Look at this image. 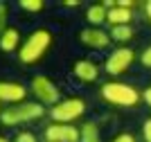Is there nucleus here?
Wrapping results in <instances>:
<instances>
[{"label": "nucleus", "mask_w": 151, "mask_h": 142, "mask_svg": "<svg viewBox=\"0 0 151 142\" xmlns=\"http://www.w3.org/2000/svg\"><path fill=\"white\" fill-rule=\"evenodd\" d=\"M99 97L104 104L115 106V108H138L142 104V93L133 84H126V81H120V79L101 84Z\"/></svg>", "instance_id": "obj_1"}, {"label": "nucleus", "mask_w": 151, "mask_h": 142, "mask_svg": "<svg viewBox=\"0 0 151 142\" xmlns=\"http://www.w3.org/2000/svg\"><path fill=\"white\" fill-rule=\"evenodd\" d=\"M52 41H54V36H52V32L47 30V27H38V30H34L29 36L23 41L20 50L16 52L18 61L23 63V66H27V68H29V66H36V63L43 61L45 54L50 52Z\"/></svg>", "instance_id": "obj_2"}, {"label": "nucleus", "mask_w": 151, "mask_h": 142, "mask_svg": "<svg viewBox=\"0 0 151 142\" xmlns=\"http://www.w3.org/2000/svg\"><path fill=\"white\" fill-rule=\"evenodd\" d=\"M45 106L38 104V102H23V104H14L2 108L0 113V124L7 126V129H14V126H20V124H29L36 122V120H43L45 115Z\"/></svg>", "instance_id": "obj_3"}, {"label": "nucleus", "mask_w": 151, "mask_h": 142, "mask_svg": "<svg viewBox=\"0 0 151 142\" xmlns=\"http://www.w3.org/2000/svg\"><path fill=\"white\" fill-rule=\"evenodd\" d=\"M47 115L54 124H75L86 115V102L83 97H63L57 106L47 111Z\"/></svg>", "instance_id": "obj_4"}, {"label": "nucleus", "mask_w": 151, "mask_h": 142, "mask_svg": "<svg viewBox=\"0 0 151 142\" xmlns=\"http://www.w3.org/2000/svg\"><path fill=\"white\" fill-rule=\"evenodd\" d=\"M29 93L34 95V102L43 104L45 108L47 106H57L61 102V88L54 84V81L47 77V74H34L29 79Z\"/></svg>", "instance_id": "obj_5"}, {"label": "nucleus", "mask_w": 151, "mask_h": 142, "mask_svg": "<svg viewBox=\"0 0 151 142\" xmlns=\"http://www.w3.org/2000/svg\"><path fill=\"white\" fill-rule=\"evenodd\" d=\"M135 59H138V54H135L133 48L120 45V48H115L113 52L104 59V72H106L108 77H122L124 72H129V68L135 63Z\"/></svg>", "instance_id": "obj_6"}, {"label": "nucleus", "mask_w": 151, "mask_h": 142, "mask_svg": "<svg viewBox=\"0 0 151 142\" xmlns=\"http://www.w3.org/2000/svg\"><path fill=\"white\" fill-rule=\"evenodd\" d=\"M45 142H79L81 140V129L75 124H47L43 131Z\"/></svg>", "instance_id": "obj_7"}, {"label": "nucleus", "mask_w": 151, "mask_h": 142, "mask_svg": "<svg viewBox=\"0 0 151 142\" xmlns=\"http://www.w3.org/2000/svg\"><path fill=\"white\" fill-rule=\"evenodd\" d=\"M27 95H29V88L20 81H14V79H0V104L14 106V104H23L27 102Z\"/></svg>", "instance_id": "obj_8"}, {"label": "nucleus", "mask_w": 151, "mask_h": 142, "mask_svg": "<svg viewBox=\"0 0 151 142\" xmlns=\"http://www.w3.org/2000/svg\"><path fill=\"white\" fill-rule=\"evenodd\" d=\"M79 41H81V45L90 50H106L111 45V34L101 27H86L79 34Z\"/></svg>", "instance_id": "obj_9"}, {"label": "nucleus", "mask_w": 151, "mask_h": 142, "mask_svg": "<svg viewBox=\"0 0 151 142\" xmlns=\"http://www.w3.org/2000/svg\"><path fill=\"white\" fill-rule=\"evenodd\" d=\"M99 66L90 59H79V61L72 63V74H75V79H79L81 84H95V81L99 79Z\"/></svg>", "instance_id": "obj_10"}, {"label": "nucleus", "mask_w": 151, "mask_h": 142, "mask_svg": "<svg viewBox=\"0 0 151 142\" xmlns=\"http://www.w3.org/2000/svg\"><path fill=\"white\" fill-rule=\"evenodd\" d=\"M83 16H86L88 27H101L108 18V7L104 5V2H93V5L86 7V14H83Z\"/></svg>", "instance_id": "obj_11"}, {"label": "nucleus", "mask_w": 151, "mask_h": 142, "mask_svg": "<svg viewBox=\"0 0 151 142\" xmlns=\"http://www.w3.org/2000/svg\"><path fill=\"white\" fill-rule=\"evenodd\" d=\"M23 41H20V32L16 27H7L2 32V36H0V52H5V54H12V52H18Z\"/></svg>", "instance_id": "obj_12"}, {"label": "nucleus", "mask_w": 151, "mask_h": 142, "mask_svg": "<svg viewBox=\"0 0 151 142\" xmlns=\"http://www.w3.org/2000/svg\"><path fill=\"white\" fill-rule=\"evenodd\" d=\"M131 20H133V9L120 7L117 2H115V7H111V9H108L106 23L111 25V27H117V25H131Z\"/></svg>", "instance_id": "obj_13"}, {"label": "nucleus", "mask_w": 151, "mask_h": 142, "mask_svg": "<svg viewBox=\"0 0 151 142\" xmlns=\"http://www.w3.org/2000/svg\"><path fill=\"white\" fill-rule=\"evenodd\" d=\"M108 34H111V41H115V43H120V45L131 43L133 36H135V32H133L131 25H117V27H111Z\"/></svg>", "instance_id": "obj_14"}, {"label": "nucleus", "mask_w": 151, "mask_h": 142, "mask_svg": "<svg viewBox=\"0 0 151 142\" xmlns=\"http://www.w3.org/2000/svg\"><path fill=\"white\" fill-rule=\"evenodd\" d=\"M79 129H81V140L79 142H101L99 124L97 122H83Z\"/></svg>", "instance_id": "obj_15"}, {"label": "nucleus", "mask_w": 151, "mask_h": 142, "mask_svg": "<svg viewBox=\"0 0 151 142\" xmlns=\"http://www.w3.org/2000/svg\"><path fill=\"white\" fill-rule=\"evenodd\" d=\"M18 7L27 14H41L45 9V2L43 0H18Z\"/></svg>", "instance_id": "obj_16"}, {"label": "nucleus", "mask_w": 151, "mask_h": 142, "mask_svg": "<svg viewBox=\"0 0 151 142\" xmlns=\"http://www.w3.org/2000/svg\"><path fill=\"white\" fill-rule=\"evenodd\" d=\"M7 18H9V5L0 0V36H2V32L9 27V25H7Z\"/></svg>", "instance_id": "obj_17"}, {"label": "nucleus", "mask_w": 151, "mask_h": 142, "mask_svg": "<svg viewBox=\"0 0 151 142\" xmlns=\"http://www.w3.org/2000/svg\"><path fill=\"white\" fill-rule=\"evenodd\" d=\"M138 61H140V66H142L145 70H151V45H149V48H145L138 54Z\"/></svg>", "instance_id": "obj_18"}, {"label": "nucleus", "mask_w": 151, "mask_h": 142, "mask_svg": "<svg viewBox=\"0 0 151 142\" xmlns=\"http://www.w3.org/2000/svg\"><path fill=\"white\" fill-rule=\"evenodd\" d=\"M14 142H38V138L32 133V131H18L14 136Z\"/></svg>", "instance_id": "obj_19"}, {"label": "nucleus", "mask_w": 151, "mask_h": 142, "mask_svg": "<svg viewBox=\"0 0 151 142\" xmlns=\"http://www.w3.org/2000/svg\"><path fill=\"white\" fill-rule=\"evenodd\" d=\"M140 136H142V142H151V117H147L145 122H142Z\"/></svg>", "instance_id": "obj_20"}, {"label": "nucleus", "mask_w": 151, "mask_h": 142, "mask_svg": "<svg viewBox=\"0 0 151 142\" xmlns=\"http://www.w3.org/2000/svg\"><path fill=\"white\" fill-rule=\"evenodd\" d=\"M111 142H138V138L133 136L131 131H122V133H117Z\"/></svg>", "instance_id": "obj_21"}, {"label": "nucleus", "mask_w": 151, "mask_h": 142, "mask_svg": "<svg viewBox=\"0 0 151 142\" xmlns=\"http://www.w3.org/2000/svg\"><path fill=\"white\" fill-rule=\"evenodd\" d=\"M142 102H145V104H147V106L151 108V86L142 90Z\"/></svg>", "instance_id": "obj_22"}, {"label": "nucleus", "mask_w": 151, "mask_h": 142, "mask_svg": "<svg viewBox=\"0 0 151 142\" xmlns=\"http://www.w3.org/2000/svg\"><path fill=\"white\" fill-rule=\"evenodd\" d=\"M117 5L120 7H126V9H135L138 2H133V0H117Z\"/></svg>", "instance_id": "obj_23"}, {"label": "nucleus", "mask_w": 151, "mask_h": 142, "mask_svg": "<svg viewBox=\"0 0 151 142\" xmlns=\"http://www.w3.org/2000/svg\"><path fill=\"white\" fill-rule=\"evenodd\" d=\"M63 5H65V7H70V9H77V7H81V2H79V0H65Z\"/></svg>", "instance_id": "obj_24"}, {"label": "nucleus", "mask_w": 151, "mask_h": 142, "mask_svg": "<svg viewBox=\"0 0 151 142\" xmlns=\"http://www.w3.org/2000/svg\"><path fill=\"white\" fill-rule=\"evenodd\" d=\"M145 16L149 18V23H151V0H149V2H145Z\"/></svg>", "instance_id": "obj_25"}, {"label": "nucleus", "mask_w": 151, "mask_h": 142, "mask_svg": "<svg viewBox=\"0 0 151 142\" xmlns=\"http://www.w3.org/2000/svg\"><path fill=\"white\" fill-rule=\"evenodd\" d=\"M0 142H14V138H7V136H0Z\"/></svg>", "instance_id": "obj_26"}, {"label": "nucleus", "mask_w": 151, "mask_h": 142, "mask_svg": "<svg viewBox=\"0 0 151 142\" xmlns=\"http://www.w3.org/2000/svg\"><path fill=\"white\" fill-rule=\"evenodd\" d=\"M0 113H2V104H0Z\"/></svg>", "instance_id": "obj_27"}]
</instances>
